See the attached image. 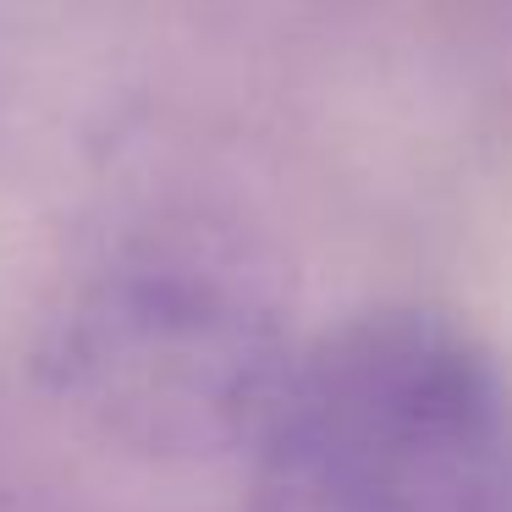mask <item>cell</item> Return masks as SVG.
Returning <instances> with one entry per match:
<instances>
[{"instance_id":"6da1fadb","label":"cell","mask_w":512,"mask_h":512,"mask_svg":"<svg viewBox=\"0 0 512 512\" xmlns=\"http://www.w3.org/2000/svg\"><path fill=\"white\" fill-rule=\"evenodd\" d=\"M248 512H512V380L435 314H369L292 358Z\"/></svg>"},{"instance_id":"7a4b0ae2","label":"cell","mask_w":512,"mask_h":512,"mask_svg":"<svg viewBox=\"0 0 512 512\" xmlns=\"http://www.w3.org/2000/svg\"><path fill=\"white\" fill-rule=\"evenodd\" d=\"M45 358L61 397L149 452L254 441L292 364L248 298L171 265L94 281L56 320Z\"/></svg>"}]
</instances>
